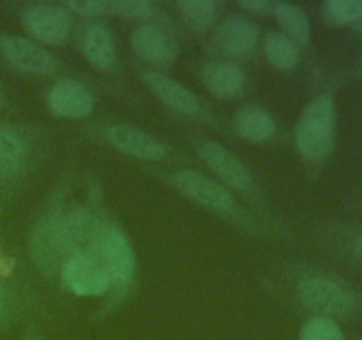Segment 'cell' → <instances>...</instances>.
<instances>
[{
  "label": "cell",
  "mask_w": 362,
  "mask_h": 340,
  "mask_svg": "<svg viewBox=\"0 0 362 340\" xmlns=\"http://www.w3.org/2000/svg\"><path fill=\"white\" fill-rule=\"evenodd\" d=\"M25 30L46 45H62L71 32L69 9L55 4H32L21 14Z\"/></svg>",
  "instance_id": "obj_5"
},
{
  "label": "cell",
  "mask_w": 362,
  "mask_h": 340,
  "mask_svg": "<svg viewBox=\"0 0 362 340\" xmlns=\"http://www.w3.org/2000/svg\"><path fill=\"white\" fill-rule=\"evenodd\" d=\"M4 314H6V290L0 285V321H2Z\"/></svg>",
  "instance_id": "obj_27"
},
{
  "label": "cell",
  "mask_w": 362,
  "mask_h": 340,
  "mask_svg": "<svg viewBox=\"0 0 362 340\" xmlns=\"http://www.w3.org/2000/svg\"><path fill=\"white\" fill-rule=\"evenodd\" d=\"M361 73H362V66H361Z\"/></svg>",
  "instance_id": "obj_31"
},
{
  "label": "cell",
  "mask_w": 362,
  "mask_h": 340,
  "mask_svg": "<svg viewBox=\"0 0 362 340\" xmlns=\"http://www.w3.org/2000/svg\"><path fill=\"white\" fill-rule=\"evenodd\" d=\"M27 163V142L16 130L0 124V176L14 177Z\"/></svg>",
  "instance_id": "obj_18"
},
{
  "label": "cell",
  "mask_w": 362,
  "mask_h": 340,
  "mask_svg": "<svg viewBox=\"0 0 362 340\" xmlns=\"http://www.w3.org/2000/svg\"><path fill=\"white\" fill-rule=\"evenodd\" d=\"M299 340H346L334 319L315 315L300 329Z\"/></svg>",
  "instance_id": "obj_23"
},
{
  "label": "cell",
  "mask_w": 362,
  "mask_h": 340,
  "mask_svg": "<svg viewBox=\"0 0 362 340\" xmlns=\"http://www.w3.org/2000/svg\"><path fill=\"white\" fill-rule=\"evenodd\" d=\"M108 11L131 20H145L158 11V4L151 0H113L108 2Z\"/></svg>",
  "instance_id": "obj_24"
},
{
  "label": "cell",
  "mask_w": 362,
  "mask_h": 340,
  "mask_svg": "<svg viewBox=\"0 0 362 340\" xmlns=\"http://www.w3.org/2000/svg\"><path fill=\"white\" fill-rule=\"evenodd\" d=\"M99 259L106 268L110 282L126 285L134 275V251L120 230L110 229L99 237Z\"/></svg>",
  "instance_id": "obj_8"
},
{
  "label": "cell",
  "mask_w": 362,
  "mask_h": 340,
  "mask_svg": "<svg viewBox=\"0 0 362 340\" xmlns=\"http://www.w3.org/2000/svg\"><path fill=\"white\" fill-rule=\"evenodd\" d=\"M81 50L88 62L101 69H110L115 64V42L105 25H88L81 35Z\"/></svg>",
  "instance_id": "obj_16"
},
{
  "label": "cell",
  "mask_w": 362,
  "mask_h": 340,
  "mask_svg": "<svg viewBox=\"0 0 362 340\" xmlns=\"http://www.w3.org/2000/svg\"><path fill=\"white\" fill-rule=\"evenodd\" d=\"M322 16L332 25H354L362 18V0H327L322 6Z\"/></svg>",
  "instance_id": "obj_22"
},
{
  "label": "cell",
  "mask_w": 362,
  "mask_h": 340,
  "mask_svg": "<svg viewBox=\"0 0 362 340\" xmlns=\"http://www.w3.org/2000/svg\"><path fill=\"white\" fill-rule=\"evenodd\" d=\"M108 140L120 152L138 159L159 162V159H165L166 156V147L161 144V140L140 128L129 126V124L110 126Z\"/></svg>",
  "instance_id": "obj_10"
},
{
  "label": "cell",
  "mask_w": 362,
  "mask_h": 340,
  "mask_svg": "<svg viewBox=\"0 0 362 340\" xmlns=\"http://www.w3.org/2000/svg\"><path fill=\"white\" fill-rule=\"evenodd\" d=\"M202 78L209 91L219 98H237L246 87V74L235 64H209L202 71Z\"/></svg>",
  "instance_id": "obj_14"
},
{
  "label": "cell",
  "mask_w": 362,
  "mask_h": 340,
  "mask_svg": "<svg viewBox=\"0 0 362 340\" xmlns=\"http://www.w3.org/2000/svg\"><path fill=\"white\" fill-rule=\"evenodd\" d=\"M62 280L78 296H101L112 285L101 259L88 251H76L64 262Z\"/></svg>",
  "instance_id": "obj_4"
},
{
  "label": "cell",
  "mask_w": 362,
  "mask_h": 340,
  "mask_svg": "<svg viewBox=\"0 0 362 340\" xmlns=\"http://www.w3.org/2000/svg\"><path fill=\"white\" fill-rule=\"evenodd\" d=\"M354 250H356V254L359 255V257H362V232L356 237V241H354Z\"/></svg>",
  "instance_id": "obj_28"
},
{
  "label": "cell",
  "mask_w": 362,
  "mask_h": 340,
  "mask_svg": "<svg viewBox=\"0 0 362 340\" xmlns=\"http://www.w3.org/2000/svg\"><path fill=\"white\" fill-rule=\"evenodd\" d=\"M300 301L322 317H345L357 308V294L352 287L329 275H310L299 282Z\"/></svg>",
  "instance_id": "obj_3"
},
{
  "label": "cell",
  "mask_w": 362,
  "mask_h": 340,
  "mask_svg": "<svg viewBox=\"0 0 362 340\" xmlns=\"http://www.w3.org/2000/svg\"><path fill=\"white\" fill-rule=\"evenodd\" d=\"M265 55H267L269 62L276 67V69H292L299 62V46L292 41L286 34L278 30H272L265 35Z\"/></svg>",
  "instance_id": "obj_20"
},
{
  "label": "cell",
  "mask_w": 362,
  "mask_h": 340,
  "mask_svg": "<svg viewBox=\"0 0 362 340\" xmlns=\"http://www.w3.org/2000/svg\"><path fill=\"white\" fill-rule=\"evenodd\" d=\"M336 137V108L329 94L318 96L300 113L296 128V144L310 162H322L331 154Z\"/></svg>",
  "instance_id": "obj_2"
},
{
  "label": "cell",
  "mask_w": 362,
  "mask_h": 340,
  "mask_svg": "<svg viewBox=\"0 0 362 340\" xmlns=\"http://www.w3.org/2000/svg\"><path fill=\"white\" fill-rule=\"evenodd\" d=\"M90 220L87 212L69 211L41 220L30 237V254L42 271L62 269L64 262L76 254L88 236Z\"/></svg>",
  "instance_id": "obj_1"
},
{
  "label": "cell",
  "mask_w": 362,
  "mask_h": 340,
  "mask_svg": "<svg viewBox=\"0 0 362 340\" xmlns=\"http://www.w3.org/2000/svg\"><path fill=\"white\" fill-rule=\"evenodd\" d=\"M145 81L151 87V91L165 103L166 106H170L172 110L180 113H187V115H197L202 110L200 99L197 98L194 92H191L189 89L184 87L180 81L173 80V78L166 76L163 73H156V71H147L144 74Z\"/></svg>",
  "instance_id": "obj_12"
},
{
  "label": "cell",
  "mask_w": 362,
  "mask_h": 340,
  "mask_svg": "<svg viewBox=\"0 0 362 340\" xmlns=\"http://www.w3.org/2000/svg\"><path fill=\"white\" fill-rule=\"evenodd\" d=\"M131 46L145 60L161 64L175 57V46L168 35L151 25H141L131 34Z\"/></svg>",
  "instance_id": "obj_15"
},
{
  "label": "cell",
  "mask_w": 362,
  "mask_h": 340,
  "mask_svg": "<svg viewBox=\"0 0 362 340\" xmlns=\"http://www.w3.org/2000/svg\"><path fill=\"white\" fill-rule=\"evenodd\" d=\"M240 7L251 11V13H265V11L271 9V4L267 0H243Z\"/></svg>",
  "instance_id": "obj_26"
},
{
  "label": "cell",
  "mask_w": 362,
  "mask_h": 340,
  "mask_svg": "<svg viewBox=\"0 0 362 340\" xmlns=\"http://www.w3.org/2000/svg\"><path fill=\"white\" fill-rule=\"evenodd\" d=\"M352 27H354V30L359 32V34H362V18H359V20H357L356 23L352 25Z\"/></svg>",
  "instance_id": "obj_29"
},
{
  "label": "cell",
  "mask_w": 362,
  "mask_h": 340,
  "mask_svg": "<svg viewBox=\"0 0 362 340\" xmlns=\"http://www.w3.org/2000/svg\"><path fill=\"white\" fill-rule=\"evenodd\" d=\"M233 130L250 142H265L274 135L276 123L271 112L260 106H244L233 117Z\"/></svg>",
  "instance_id": "obj_17"
},
{
  "label": "cell",
  "mask_w": 362,
  "mask_h": 340,
  "mask_svg": "<svg viewBox=\"0 0 362 340\" xmlns=\"http://www.w3.org/2000/svg\"><path fill=\"white\" fill-rule=\"evenodd\" d=\"M198 152H200V158L204 159L205 165L216 176L221 177V181H225L228 186L237 188V190H247L253 183V177H251L246 165L225 145L218 144V142H205L198 149Z\"/></svg>",
  "instance_id": "obj_11"
},
{
  "label": "cell",
  "mask_w": 362,
  "mask_h": 340,
  "mask_svg": "<svg viewBox=\"0 0 362 340\" xmlns=\"http://www.w3.org/2000/svg\"><path fill=\"white\" fill-rule=\"evenodd\" d=\"M4 101V94H2V87H0V105H2Z\"/></svg>",
  "instance_id": "obj_30"
},
{
  "label": "cell",
  "mask_w": 362,
  "mask_h": 340,
  "mask_svg": "<svg viewBox=\"0 0 362 340\" xmlns=\"http://www.w3.org/2000/svg\"><path fill=\"white\" fill-rule=\"evenodd\" d=\"M272 13H274L276 20L279 21L283 28H285L286 35L292 39L293 42L299 45H308L311 39V25L310 18L306 16L300 7L293 6L288 2H276L272 4Z\"/></svg>",
  "instance_id": "obj_19"
},
{
  "label": "cell",
  "mask_w": 362,
  "mask_h": 340,
  "mask_svg": "<svg viewBox=\"0 0 362 340\" xmlns=\"http://www.w3.org/2000/svg\"><path fill=\"white\" fill-rule=\"evenodd\" d=\"M177 9L182 20L197 32L211 28L218 16V4L214 0H182L177 4Z\"/></svg>",
  "instance_id": "obj_21"
},
{
  "label": "cell",
  "mask_w": 362,
  "mask_h": 340,
  "mask_svg": "<svg viewBox=\"0 0 362 340\" xmlns=\"http://www.w3.org/2000/svg\"><path fill=\"white\" fill-rule=\"evenodd\" d=\"M49 112L66 119H81L94 110V96L81 81L60 80L46 96Z\"/></svg>",
  "instance_id": "obj_9"
},
{
  "label": "cell",
  "mask_w": 362,
  "mask_h": 340,
  "mask_svg": "<svg viewBox=\"0 0 362 340\" xmlns=\"http://www.w3.org/2000/svg\"><path fill=\"white\" fill-rule=\"evenodd\" d=\"M170 181L180 193L205 208L219 212H226L233 208V197L228 188L205 174L197 172V170H180L173 174Z\"/></svg>",
  "instance_id": "obj_6"
},
{
  "label": "cell",
  "mask_w": 362,
  "mask_h": 340,
  "mask_svg": "<svg viewBox=\"0 0 362 340\" xmlns=\"http://www.w3.org/2000/svg\"><path fill=\"white\" fill-rule=\"evenodd\" d=\"M0 53L11 66L23 73L52 74L59 66L53 53L21 35H2Z\"/></svg>",
  "instance_id": "obj_7"
},
{
  "label": "cell",
  "mask_w": 362,
  "mask_h": 340,
  "mask_svg": "<svg viewBox=\"0 0 362 340\" xmlns=\"http://www.w3.org/2000/svg\"><path fill=\"white\" fill-rule=\"evenodd\" d=\"M66 9L83 14V16H99V14L108 13V2H103V0H69L66 4Z\"/></svg>",
  "instance_id": "obj_25"
},
{
  "label": "cell",
  "mask_w": 362,
  "mask_h": 340,
  "mask_svg": "<svg viewBox=\"0 0 362 340\" xmlns=\"http://www.w3.org/2000/svg\"><path fill=\"white\" fill-rule=\"evenodd\" d=\"M260 32L255 23L243 16H228L216 32V42L225 53L240 57L257 46Z\"/></svg>",
  "instance_id": "obj_13"
}]
</instances>
